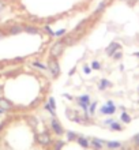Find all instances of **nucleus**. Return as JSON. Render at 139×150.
<instances>
[{"instance_id": "obj_26", "label": "nucleus", "mask_w": 139, "mask_h": 150, "mask_svg": "<svg viewBox=\"0 0 139 150\" xmlns=\"http://www.w3.org/2000/svg\"><path fill=\"white\" fill-rule=\"evenodd\" d=\"M134 142H135V145H136V146H139V134L134 137Z\"/></svg>"}, {"instance_id": "obj_30", "label": "nucleus", "mask_w": 139, "mask_h": 150, "mask_svg": "<svg viewBox=\"0 0 139 150\" xmlns=\"http://www.w3.org/2000/svg\"><path fill=\"white\" fill-rule=\"evenodd\" d=\"M61 146H63V142H57V147H56V150H60Z\"/></svg>"}, {"instance_id": "obj_19", "label": "nucleus", "mask_w": 139, "mask_h": 150, "mask_svg": "<svg viewBox=\"0 0 139 150\" xmlns=\"http://www.w3.org/2000/svg\"><path fill=\"white\" fill-rule=\"evenodd\" d=\"M67 138H68V141H76V134L71 132V131H68V132H67Z\"/></svg>"}, {"instance_id": "obj_29", "label": "nucleus", "mask_w": 139, "mask_h": 150, "mask_svg": "<svg viewBox=\"0 0 139 150\" xmlns=\"http://www.w3.org/2000/svg\"><path fill=\"white\" fill-rule=\"evenodd\" d=\"M29 122H30V123H32V124H33V127H36V123H37V120H36V119H34V117H30V119H29Z\"/></svg>"}, {"instance_id": "obj_10", "label": "nucleus", "mask_w": 139, "mask_h": 150, "mask_svg": "<svg viewBox=\"0 0 139 150\" xmlns=\"http://www.w3.org/2000/svg\"><path fill=\"white\" fill-rule=\"evenodd\" d=\"M23 30L26 33H29V34H38V30H37L34 26H30V25H26V26H23Z\"/></svg>"}, {"instance_id": "obj_7", "label": "nucleus", "mask_w": 139, "mask_h": 150, "mask_svg": "<svg viewBox=\"0 0 139 150\" xmlns=\"http://www.w3.org/2000/svg\"><path fill=\"white\" fill-rule=\"evenodd\" d=\"M51 126H52V130L55 131V134H56V135H61V134L64 132L63 127H61V124H60L59 120H56V119H52Z\"/></svg>"}, {"instance_id": "obj_27", "label": "nucleus", "mask_w": 139, "mask_h": 150, "mask_svg": "<svg viewBox=\"0 0 139 150\" xmlns=\"http://www.w3.org/2000/svg\"><path fill=\"white\" fill-rule=\"evenodd\" d=\"M4 7H6V1H4V0H0V11H1Z\"/></svg>"}, {"instance_id": "obj_13", "label": "nucleus", "mask_w": 139, "mask_h": 150, "mask_svg": "<svg viewBox=\"0 0 139 150\" xmlns=\"http://www.w3.org/2000/svg\"><path fill=\"white\" fill-rule=\"evenodd\" d=\"M107 146L109 147V149L115 150V149H120V147H121V143L120 142H107Z\"/></svg>"}, {"instance_id": "obj_1", "label": "nucleus", "mask_w": 139, "mask_h": 150, "mask_svg": "<svg viewBox=\"0 0 139 150\" xmlns=\"http://www.w3.org/2000/svg\"><path fill=\"white\" fill-rule=\"evenodd\" d=\"M64 48H66V44H64L63 40L56 41V42L51 47V51H49V52H51V56H52V57H55V59H57V57L63 53Z\"/></svg>"}, {"instance_id": "obj_31", "label": "nucleus", "mask_w": 139, "mask_h": 150, "mask_svg": "<svg viewBox=\"0 0 139 150\" xmlns=\"http://www.w3.org/2000/svg\"><path fill=\"white\" fill-rule=\"evenodd\" d=\"M126 1H127V3H130V4H135L138 0H126Z\"/></svg>"}, {"instance_id": "obj_17", "label": "nucleus", "mask_w": 139, "mask_h": 150, "mask_svg": "<svg viewBox=\"0 0 139 150\" xmlns=\"http://www.w3.org/2000/svg\"><path fill=\"white\" fill-rule=\"evenodd\" d=\"M121 120H123L124 123H130V122H131V117H130V115H128V113H126V112H124V113L121 115Z\"/></svg>"}, {"instance_id": "obj_3", "label": "nucleus", "mask_w": 139, "mask_h": 150, "mask_svg": "<svg viewBox=\"0 0 139 150\" xmlns=\"http://www.w3.org/2000/svg\"><path fill=\"white\" fill-rule=\"evenodd\" d=\"M36 139H37V142L40 143L41 146H48L49 143H51V135L48 134L47 131H44V132H40V134H37L36 135Z\"/></svg>"}, {"instance_id": "obj_32", "label": "nucleus", "mask_w": 139, "mask_h": 150, "mask_svg": "<svg viewBox=\"0 0 139 150\" xmlns=\"http://www.w3.org/2000/svg\"><path fill=\"white\" fill-rule=\"evenodd\" d=\"M1 112H3V111H0V113H1Z\"/></svg>"}, {"instance_id": "obj_16", "label": "nucleus", "mask_w": 139, "mask_h": 150, "mask_svg": "<svg viewBox=\"0 0 139 150\" xmlns=\"http://www.w3.org/2000/svg\"><path fill=\"white\" fill-rule=\"evenodd\" d=\"M48 104H49V107H51L53 111H56V101H55V98H53V97H49Z\"/></svg>"}, {"instance_id": "obj_25", "label": "nucleus", "mask_w": 139, "mask_h": 150, "mask_svg": "<svg viewBox=\"0 0 139 150\" xmlns=\"http://www.w3.org/2000/svg\"><path fill=\"white\" fill-rule=\"evenodd\" d=\"M83 71H85V74H90V72H92V68L89 67V66H85V67H83Z\"/></svg>"}, {"instance_id": "obj_22", "label": "nucleus", "mask_w": 139, "mask_h": 150, "mask_svg": "<svg viewBox=\"0 0 139 150\" xmlns=\"http://www.w3.org/2000/svg\"><path fill=\"white\" fill-rule=\"evenodd\" d=\"M99 67H101V64L98 62H93L92 63V68H94V70H99Z\"/></svg>"}, {"instance_id": "obj_4", "label": "nucleus", "mask_w": 139, "mask_h": 150, "mask_svg": "<svg viewBox=\"0 0 139 150\" xmlns=\"http://www.w3.org/2000/svg\"><path fill=\"white\" fill-rule=\"evenodd\" d=\"M89 101H90V98H89L87 94L78 97V105H79V107L85 111V117H86V119H89V116H87V108H89V105H90V104H89Z\"/></svg>"}, {"instance_id": "obj_28", "label": "nucleus", "mask_w": 139, "mask_h": 150, "mask_svg": "<svg viewBox=\"0 0 139 150\" xmlns=\"http://www.w3.org/2000/svg\"><path fill=\"white\" fill-rule=\"evenodd\" d=\"M45 30H47V32L49 33V34H52V36H55V33L52 32V30H51V28H49V26H45Z\"/></svg>"}, {"instance_id": "obj_24", "label": "nucleus", "mask_w": 139, "mask_h": 150, "mask_svg": "<svg viewBox=\"0 0 139 150\" xmlns=\"http://www.w3.org/2000/svg\"><path fill=\"white\" fill-rule=\"evenodd\" d=\"M113 57H115V59H120V57H121V51L115 52V53H113Z\"/></svg>"}, {"instance_id": "obj_12", "label": "nucleus", "mask_w": 139, "mask_h": 150, "mask_svg": "<svg viewBox=\"0 0 139 150\" xmlns=\"http://www.w3.org/2000/svg\"><path fill=\"white\" fill-rule=\"evenodd\" d=\"M111 86V82L108 81V79H102L101 82H99V85H98V89L99 90H105L107 87H109Z\"/></svg>"}, {"instance_id": "obj_20", "label": "nucleus", "mask_w": 139, "mask_h": 150, "mask_svg": "<svg viewBox=\"0 0 139 150\" xmlns=\"http://www.w3.org/2000/svg\"><path fill=\"white\" fill-rule=\"evenodd\" d=\"M33 66H34V67H38V68H41V70H48V67L47 66H45V64H41V63H33Z\"/></svg>"}, {"instance_id": "obj_15", "label": "nucleus", "mask_w": 139, "mask_h": 150, "mask_svg": "<svg viewBox=\"0 0 139 150\" xmlns=\"http://www.w3.org/2000/svg\"><path fill=\"white\" fill-rule=\"evenodd\" d=\"M105 6H107V1H105V0H104V1H101V3L98 4V7L95 8V14H99V12L105 8Z\"/></svg>"}, {"instance_id": "obj_21", "label": "nucleus", "mask_w": 139, "mask_h": 150, "mask_svg": "<svg viewBox=\"0 0 139 150\" xmlns=\"http://www.w3.org/2000/svg\"><path fill=\"white\" fill-rule=\"evenodd\" d=\"M95 107H97V103H92V105H90V109H89V113H90V115H94Z\"/></svg>"}, {"instance_id": "obj_5", "label": "nucleus", "mask_w": 139, "mask_h": 150, "mask_svg": "<svg viewBox=\"0 0 139 150\" xmlns=\"http://www.w3.org/2000/svg\"><path fill=\"white\" fill-rule=\"evenodd\" d=\"M115 111H116V107L113 105L112 101H108L107 105H104V107L101 108V113H104V115H113Z\"/></svg>"}, {"instance_id": "obj_2", "label": "nucleus", "mask_w": 139, "mask_h": 150, "mask_svg": "<svg viewBox=\"0 0 139 150\" xmlns=\"http://www.w3.org/2000/svg\"><path fill=\"white\" fill-rule=\"evenodd\" d=\"M48 70L51 71V74L53 75V76H59V74H60V66H59V63H57V60L55 59V57H52L49 62H48Z\"/></svg>"}, {"instance_id": "obj_23", "label": "nucleus", "mask_w": 139, "mask_h": 150, "mask_svg": "<svg viewBox=\"0 0 139 150\" xmlns=\"http://www.w3.org/2000/svg\"><path fill=\"white\" fill-rule=\"evenodd\" d=\"M64 33H66V29H61V30H59V32H55V36L60 37V36H63Z\"/></svg>"}, {"instance_id": "obj_8", "label": "nucleus", "mask_w": 139, "mask_h": 150, "mask_svg": "<svg viewBox=\"0 0 139 150\" xmlns=\"http://www.w3.org/2000/svg\"><path fill=\"white\" fill-rule=\"evenodd\" d=\"M121 49V47H120V44H117V42H112V44H109L108 45V48H107V55H109V56H113V53L115 52H117V51H120Z\"/></svg>"}, {"instance_id": "obj_18", "label": "nucleus", "mask_w": 139, "mask_h": 150, "mask_svg": "<svg viewBox=\"0 0 139 150\" xmlns=\"http://www.w3.org/2000/svg\"><path fill=\"white\" fill-rule=\"evenodd\" d=\"M111 124H112V126H111V128H112V130H116V131H120V130H121V126H120L119 123L112 122Z\"/></svg>"}, {"instance_id": "obj_14", "label": "nucleus", "mask_w": 139, "mask_h": 150, "mask_svg": "<svg viewBox=\"0 0 139 150\" xmlns=\"http://www.w3.org/2000/svg\"><path fill=\"white\" fill-rule=\"evenodd\" d=\"M92 145L95 147V149H98V150L102 149V142H101V141H98V139H95V138L92 141Z\"/></svg>"}, {"instance_id": "obj_9", "label": "nucleus", "mask_w": 139, "mask_h": 150, "mask_svg": "<svg viewBox=\"0 0 139 150\" xmlns=\"http://www.w3.org/2000/svg\"><path fill=\"white\" fill-rule=\"evenodd\" d=\"M23 32V26L22 25H14L10 28V34H18V33Z\"/></svg>"}, {"instance_id": "obj_11", "label": "nucleus", "mask_w": 139, "mask_h": 150, "mask_svg": "<svg viewBox=\"0 0 139 150\" xmlns=\"http://www.w3.org/2000/svg\"><path fill=\"white\" fill-rule=\"evenodd\" d=\"M76 142L79 143L82 147H89L90 146V142H89L86 138H83V137H78V138H76Z\"/></svg>"}, {"instance_id": "obj_6", "label": "nucleus", "mask_w": 139, "mask_h": 150, "mask_svg": "<svg viewBox=\"0 0 139 150\" xmlns=\"http://www.w3.org/2000/svg\"><path fill=\"white\" fill-rule=\"evenodd\" d=\"M14 108V104L11 101H8L7 98L0 97V111H11Z\"/></svg>"}]
</instances>
